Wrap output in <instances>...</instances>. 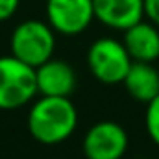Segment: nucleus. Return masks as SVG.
I'll return each mask as SVG.
<instances>
[{
    "label": "nucleus",
    "instance_id": "1",
    "mask_svg": "<svg viewBox=\"0 0 159 159\" xmlns=\"http://www.w3.org/2000/svg\"><path fill=\"white\" fill-rule=\"evenodd\" d=\"M78 126V111L69 96H41L28 113V131L41 144L67 141Z\"/></svg>",
    "mask_w": 159,
    "mask_h": 159
},
{
    "label": "nucleus",
    "instance_id": "2",
    "mask_svg": "<svg viewBox=\"0 0 159 159\" xmlns=\"http://www.w3.org/2000/svg\"><path fill=\"white\" fill-rule=\"evenodd\" d=\"M37 94L35 69L19 57H0V109L9 111L26 106Z\"/></svg>",
    "mask_w": 159,
    "mask_h": 159
},
{
    "label": "nucleus",
    "instance_id": "11",
    "mask_svg": "<svg viewBox=\"0 0 159 159\" xmlns=\"http://www.w3.org/2000/svg\"><path fill=\"white\" fill-rule=\"evenodd\" d=\"M144 122H146V131H148L150 139L159 146V94L146 104Z\"/></svg>",
    "mask_w": 159,
    "mask_h": 159
},
{
    "label": "nucleus",
    "instance_id": "13",
    "mask_svg": "<svg viewBox=\"0 0 159 159\" xmlns=\"http://www.w3.org/2000/svg\"><path fill=\"white\" fill-rule=\"evenodd\" d=\"M144 17L159 26V0H144Z\"/></svg>",
    "mask_w": 159,
    "mask_h": 159
},
{
    "label": "nucleus",
    "instance_id": "7",
    "mask_svg": "<svg viewBox=\"0 0 159 159\" xmlns=\"http://www.w3.org/2000/svg\"><path fill=\"white\" fill-rule=\"evenodd\" d=\"M37 93L41 96H69L76 89V72L63 59H48L35 67Z\"/></svg>",
    "mask_w": 159,
    "mask_h": 159
},
{
    "label": "nucleus",
    "instance_id": "5",
    "mask_svg": "<svg viewBox=\"0 0 159 159\" xmlns=\"http://www.w3.org/2000/svg\"><path fill=\"white\" fill-rule=\"evenodd\" d=\"M81 148L87 159H122L128 150V133L119 122L102 120L87 129Z\"/></svg>",
    "mask_w": 159,
    "mask_h": 159
},
{
    "label": "nucleus",
    "instance_id": "10",
    "mask_svg": "<svg viewBox=\"0 0 159 159\" xmlns=\"http://www.w3.org/2000/svg\"><path fill=\"white\" fill-rule=\"evenodd\" d=\"M122 83L131 98L148 104L159 94V70L152 63L133 61Z\"/></svg>",
    "mask_w": 159,
    "mask_h": 159
},
{
    "label": "nucleus",
    "instance_id": "4",
    "mask_svg": "<svg viewBox=\"0 0 159 159\" xmlns=\"http://www.w3.org/2000/svg\"><path fill=\"white\" fill-rule=\"evenodd\" d=\"M131 63L133 59L124 43L111 37L96 39L87 50V65L91 74L106 85L122 83Z\"/></svg>",
    "mask_w": 159,
    "mask_h": 159
},
{
    "label": "nucleus",
    "instance_id": "3",
    "mask_svg": "<svg viewBox=\"0 0 159 159\" xmlns=\"http://www.w3.org/2000/svg\"><path fill=\"white\" fill-rule=\"evenodd\" d=\"M9 44L15 57L35 69L52 57L56 48V32L48 22L30 19L13 30Z\"/></svg>",
    "mask_w": 159,
    "mask_h": 159
},
{
    "label": "nucleus",
    "instance_id": "12",
    "mask_svg": "<svg viewBox=\"0 0 159 159\" xmlns=\"http://www.w3.org/2000/svg\"><path fill=\"white\" fill-rule=\"evenodd\" d=\"M20 0H0V22L11 19L19 9Z\"/></svg>",
    "mask_w": 159,
    "mask_h": 159
},
{
    "label": "nucleus",
    "instance_id": "9",
    "mask_svg": "<svg viewBox=\"0 0 159 159\" xmlns=\"http://www.w3.org/2000/svg\"><path fill=\"white\" fill-rule=\"evenodd\" d=\"M124 46L133 61L154 63L159 57V30L154 22L139 20L124 30Z\"/></svg>",
    "mask_w": 159,
    "mask_h": 159
},
{
    "label": "nucleus",
    "instance_id": "6",
    "mask_svg": "<svg viewBox=\"0 0 159 159\" xmlns=\"http://www.w3.org/2000/svg\"><path fill=\"white\" fill-rule=\"evenodd\" d=\"M46 19L54 32L78 35L94 19L93 0H46Z\"/></svg>",
    "mask_w": 159,
    "mask_h": 159
},
{
    "label": "nucleus",
    "instance_id": "8",
    "mask_svg": "<svg viewBox=\"0 0 159 159\" xmlns=\"http://www.w3.org/2000/svg\"><path fill=\"white\" fill-rule=\"evenodd\" d=\"M94 19L113 30H128L144 19V0H93Z\"/></svg>",
    "mask_w": 159,
    "mask_h": 159
}]
</instances>
